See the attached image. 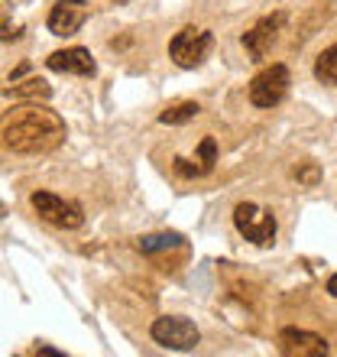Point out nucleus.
Masks as SVG:
<instances>
[{"label":"nucleus","mask_w":337,"mask_h":357,"mask_svg":"<svg viewBox=\"0 0 337 357\" xmlns=\"http://www.w3.org/2000/svg\"><path fill=\"white\" fill-rule=\"evenodd\" d=\"M279 354L285 357H324L328 341L305 328H282L279 331Z\"/></svg>","instance_id":"nucleus-7"},{"label":"nucleus","mask_w":337,"mask_h":357,"mask_svg":"<svg viewBox=\"0 0 337 357\" xmlns=\"http://www.w3.org/2000/svg\"><path fill=\"white\" fill-rule=\"evenodd\" d=\"M150 335L156 344H162V348H168V351H195L198 341H201L195 325L188 319H178V315H162V319H156L150 325Z\"/></svg>","instance_id":"nucleus-6"},{"label":"nucleus","mask_w":337,"mask_h":357,"mask_svg":"<svg viewBox=\"0 0 337 357\" xmlns=\"http://www.w3.org/2000/svg\"><path fill=\"white\" fill-rule=\"evenodd\" d=\"M315 78L321 85H337V43L315 59Z\"/></svg>","instance_id":"nucleus-12"},{"label":"nucleus","mask_w":337,"mask_h":357,"mask_svg":"<svg viewBox=\"0 0 337 357\" xmlns=\"http://www.w3.org/2000/svg\"><path fill=\"white\" fill-rule=\"evenodd\" d=\"M0 39L10 43V39H19V26H10V23H0Z\"/></svg>","instance_id":"nucleus-18"},{"label":"nucleus","mask_w":337,"mask_h":357,"mask_svg":"<svg viewBox=\"0 0 337 357\" xmlns=\"http://www.w3.org/2000/svg\"><path fill=\"white\" fill-rule=\"evenodd\" d=\"M29 205H33V211H36L42 221L62 227V231H75V227L84 225L81 205H78V202H65V198L56 195V192H33V195H29Z\"/></svg>","instance_id":"nucleus-3"},{"label":"nucleus","mask_w":337,"mask_h":357,"mask_svg":"<svg viewBox=\"0 0 337 357\" xmlns=\"http://www.w3.org/2000/svg\"><path fill=\"white\" fill-rule=\"evenodd\" d=\"M46 66L52 68V72H62V75H81V78H91L94 72H97L91 52L81 46L58 49V52H52V56L46 59Z\"/></svg>","instance_id":"nucleus-10"},{"label":"nucleus","mask_w":337,"mask_h":357,"mask_svg":"<svg viewBox=\"0 0 337 357\" xmlns=\"http://www.w3.org/2000/svg\"><path fill=\"white\" fill-rule=\"evenodd\" d=\"M198 107L195 101H185V104H175V107H166L159 114V123H168V127H178V123H188L191 117H198Z\"/></svg>","instance_id":"nucleus-14"},{"label":"nucleus","mask_w":337,"mask_h":357,"mask_svg":"<svg viewBox=\"0 0 337 357\" xmlns=\"http://www.w3.org/2000/svg\"><path fill=\"white\" fill-rule=\"evenodd\" d=\"M39 354H42V357H62V351H56V348H39Z\"/></svg>","instance_id":"nucleus-19"},{"label":"nucleus","mask_w":337,"mask_h":357,"mask_svg":"<svg viewBox=\"0 0 337 357\" xmlns=\"http://www.w3.org/2000/svg\"><path fill=\"white\" fill-rule=\"evenodd\" d=\"M195 162L201 166V172H205V176L214 169V162H217V143H214V137H205V140L198 143Z\"/></svg>","instance_id":"nucleus-15"},{"label":"nucleus","mask_w":337,"mask_h":357,"mask_svg":"<svg viewBox=\"0 0 337 357\" xmlns=\"http://www.w3.org/2000/svg\"><path fill=\"white\" fill-rule=\"evenodd\" d=\"M211 49H214V36H211L207 29L185 26L182 33L172 36V43H168V56H172V62H175L178 68H198L207 59Z\"/></svg>","instance_id":"nucleus-4"},{"label":"nucleus","mask_w":337,"mask_h":357,"mask_svg":"<svg viewBox=\"0 0 337 357\" xmlns=\"http://www.w3.org/2000/svg\"><path fill=\"white\" fill-rule=\"evenodd\" d=\"M328 292H331V296H334V299H337V273H334V276H331V280H328Z\"/></svg>","instance_id":"nucleus-20"},{"label":"nucleus","mask_w":337,"mask_h":357,"mask_svg":"<svg viewBox=\"0 0 337 357\" xmlns=\"http://www.w3.org/2000/svg\"><path fill=\"white\" fill-rule=\"evenodd\" d=\"M285 26V13H272V17H262L256 26L250 29V33H244V46L246 52H250L256 62H262L266 59V52L272 49V43H276V36H279V29Z\"/></svg>","instance_id":"nucleus-9"},{"label":"nucleus","mask_w":337,"mask_h":357,"mask_svg":"<svg viewBox=\"0 0 337 357\" xmlns=\"http://www.w3.org/2000/svg\"><path fill=\"white\" fill-rule=\"evenodd\" d=\"M295 178H299V182H308V185H315V182H318V166H305V169H295Z\"/></svg>","instance_id":"nucleus-17"},{"label":"nucleus","mask_w":337,"mask_h":357,"mask_svg":"<svg viewBox=\"0 0 337 357\" xmlns=\"http://www.w3.org/2000/svg\"><path fill=\"white\" fill-rule=\"evenodd\" d=\"M234 227L240 231L244 241H250V244H256V247H272L276 244V231H279L272 211L253 205V202H240V205L234 208Z\"/></svg>","instance_id":"nucleus-2"},{"label":"nucleus","mask_w":337,"mask_h":357,"mask_svg":"<svg viewBox=\"0 0 337 357\" xmlns=\"http://www.w3.org/2000/svg\"><path fill=\"white\" fill-rule=\"evenodd\" d=\"M3 94H13V98H49L52 94V88L42 82V78H29V82H10L7 88H3Z\"/></svg>","instance_id":"nucleus-13"},{"label":"nucleus","mask_w":337,"mask_h":357,"mask_svg":"<svg viewBox=\"0 0 337 357\" xmlns=\"http://www.w3.org/2000/svg\"><path fill=\"white\" fill-rule=\"evenodd\" d=\"M289 85H292V75L282 62L266 66L260 75L250 82V101L256 104V107H276V104H282V98L289 94Z\"/></svg>","instance_id":"nucleus-5"},{"label":"nucleus","mask_w":337,"mask_h":357,"mask_svg":"<svg viewBox=\"0 0 337 357\" xmlns=\"http://www.w3.org/2000/svg\"><path fill=\"white\" fill-rule=\"evenodd\" d=\"M84 20H88V3L84 0H58L56 7L49 10L46 23L56 36H75L84 26Z\"/></svg>","instance_id":"nucleus-8"},{"label":"nucleus","mask_w":337,"mask_h":357,"mask_svg":"<svg viewBox=\"0 0 337 357\" xmlns=\"http://www.w3.org/2000/svg\"><path fill=\"white\" fill-rule=\"evenodd\" d=\"M62 140H65V121L39 104H19L0 121V143L13 153H26V156L52 153L62 146Z\"/></svg>","instance_id":"nucleus-1"},{"label":"nucleus","mask_w":337,"mask_h":357,"mask_svg":"<svg viewBox=\"0 0 337 357\" xmlns=\"http://www.w3.org/2000/svg\"><path fill=\"white\" fill-rule=\"evenodd\" d=\"M172 169H175V176H182V178H201L205 176L201 166H198L195 160H185V156H175V160H172Z\"/></svg>","instance_id":"nucleus-16"},{"label":"nucleus","mask_w":337,"mask_h":357,"mask_svg":"<svg viewBox=\"0 0 337 357\" xmlns=\"http://www.w3.org/2000/svg\"><path fill=\"white\" fill-rule=\"evenodd\" d=\"M140 254L146 257H156V254H166V250H175V247H182V237L178 234H146L140 237Z\"/></svg>","instance_id":"nucleus-11"}]
</instances>
